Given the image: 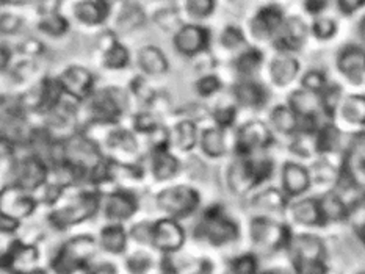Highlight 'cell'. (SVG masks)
<instances>
[{"label": "cell", "mask_w": 365, "mask_h": 274, "mask_svg": "<svg viewBox=\"0 0 365 274\" xmlns=\"http://www.w3.org/2000/svg\"><path fill=\"white\" fill-rule=\"evenodd\" d=\"M158 126H162L160 115L152 110L140 111L133 116V129L137 130L138 134L149 135L152 130H156Z\"/></svg>", "instance_id": "74e56055"}, {"label": "cell", "mask_w": 365, "mask_h": 274, "mask_svg": "<svg viewBox=\"0 0 365 274\" xmlns=\"http://www.w3.org/2000/svg\"><path fill=\"white\" fill-rule=\"evenodd\" d=\"M173 143L174 146L180 149L182 152H190L191 149L198 145V127L193 119H182L176 124L173 132Z\"/></svg>", "instance_id": "484cf974"}, {"label": "cell", "mask_w": 365, "mask_h": 274, "mask_svg": "<svg viewBox=\"0 0 365 274\" xmlns=\"http://www.w3.org/2000/svg\"><path fill=\"white\" fill-rule=\"evenodd\" d=\"M156 202L160 210L168 213L171 218L180 219L190 217L191 213L198 210L199 204H201V194L193 187L176 185L162 190L156 196Z\"/></svg>", "instance_id": "52a82bcc"}, {"label": "cell", "mask_w": 365, "mask_h": 274, "mask_svg": "<svg viewBox=\"0 0 365 274\" xmlns=\"http://www.w3.org/2000/svg\"><path fill=\"white\" fill-rule=\"evenodd\" d=\"M306 7L310 11V13H319L320 10H323L326 7V0H308V3H306Z\"/></svg>", "instance_id": "94428289"}, {"label": "cell", "mask_w": 365, "mask_h": 274, "mask_svg": "<svg viewBox=\"0 0 365 274\" xmlns=\"http://www.w3.org/2000/svg\"><path fill=\"white\" fill-rule=\"evenodd\" d=\"M104 66L107 69H124L129 62H131V53H129L127 47L122 46L121 43L115 41L107 51H104V57H102Z\"/></svg>", "instance_id": "d6a6232c"}, {"label": "cell", "mask_w": 365, "mask_h": 274, "mask_svg": "<svg viewBox=\"0 0 365 274\" xmlns=\"http://www.w3.org/2000/svg\"><path fill=\"white\" fill-rule=\"evenodd\" d=\"M339 69L342 71L346 77H357L364 73L365 69V53L356 47H348L339 57Z\"/></svg>", "instance_id": "1f68e13d"}, {"label": "cell", "mask_w": 365, "mask_h": 274, "mask_svg": "<svg viewBox=\"0 0 365 274\" xmlns=\"http://www.w3.org/2000/svg\"><path fill=\"white\" fill-rule=\"evenodd\" d=\"M99 245L110 254H121L127 246V232L120 223H111L99 234Z\"/></svg>", "instance_id": "7402d4cb"}, {"label": "cell", "mask_w": 365, "mask_h": 274, "mask_svg": "<svg viewBox=\"0 0 365 274\" xmlns=\"http://www.w3.org/2000/svg\"><path fill=\"white\" fill-rule=\"evenodd\" d=\"M105 217L113 223H122L131 219L138 210V199L133 192L127 188L116 190L105 199Z\"/></svg>", "instance_id": "9a60e30c"}, {"label": "cell", "mask_w": 365, "mask_h": 274, "mask_svg": "<svg viewBox=\"0 0 365 274\" xmlns=\"http://www.w3.org/2000/svg\"><path fill=\"white\" fill-rule=\"evenodd\" d=\"M299 69L297 60L287 55H279L273 60L272 63V79L276 85H288Z\"/></svg>", "instance_id": "4dcf8cb0"}, {"label": "cell", "mask_w": 365, "mask_h": 274, "mask_svg": "<svg viewBox=\"0 0 365 274\" xmlns=\"http://www.w3.org/2000/svg\"><path fill=\"white\" fill-rule=\"evenodd\" d=\"M152 234H154V223H138L131 229V237L141 245H152Z\"/></svg>", "instance_id": "c3c4849f"}, {"label": "cell", "mask_w": 365, "mask_h": 274, "mask_svg": "<svg viewBox=\"0 0 365 274\" xmlns=\"http://www.w3.org/2000/svg\"><path fill=\"white\" fill-rule=\"evenodd\" d=\"M63 152L64 162L79 170L86 181L94 166L105 158L97 141L80 132H74L66 140H63Z\"/></svg>", "instance_id": "5b68a950"}, {"label": "cell", "mask_w": 365, "mask_h": 274, "mask_svg": "<svg viewBox=\"0 0 365 274\" xmlns=\"http://www.w3.org/2000/svg\"><path fill=\"white\" fill-rule=\"evenodd\" d=\"M0 204H2V212L19 219L30 217L37 210V199L28 194V192H24L15 185L3 187Z\"/></svg>", "instance_id": "e0dca14e"}, {"label": "cell", "mask_w": 365, "mask_h": 274, "mask_svg": "<svg viewBox=\"0 0 365 274\" xmlns=\"http://www.w3.org/2000/svg\"><path fill=\"white\" fill-rule=\"evenodd\" d=\"M105 149L109 158L122 165L138 163V141L131 130L113 127L105 135Z\"/></svg>", "instance_id": "9c48e42d"}, {"label": "cell", "mask_w": 365, "mask_h": 274, "mask_svg": "<svg viewBox=\"0 0 365 274\" xmlns=\"http://www.w3.org/2000/svg\"><path fill=\"white\" fill-rule=\"evenodd\" d=\"M361 2L362 0H339V7L344 11V13L350 15L351 11H355L359 5H361Z\"/></svg>", "instance_id": "91938a15"}, {"label": "cell", "mask_w": 365, "mask_h": 274, "mask_svg": "<svg viewBox=\"0 0 365 274\" xmlns=\"http://www.w3.org/2000/svg\"><path fill=\"white\" fill-rule=\"evenodd\" d=\"M273 126L282 134H292L298 126L297 113L288 110L287 107H278L272 113Z\"/></svg>", "instance_id": "8d00e7d4"}, {"label": "cell", "mask_w": 365, "mask_h": 274, "mask_svg": "<svg viewBox=\"0 0 365 274\" xmlns=\"http://www.w3.org/2000/svg\"><path fill=\"white\" fill-rule=\"evenodd\" d=\"M8 49L7 47H3V51H2V68L5 69L8 66V63H10V58H11V53L8 55Z\"/></svg>", "instance_id": "be15d7a7"}, {"label": "cell", "mask_w": 365, "mask_h": 274, "mask_svg": "<svg viewBox=\"0 0 365 274\" xmlns=\"http://www.w3.org/2000/svg\"><path fill=\"white\" fill-rule=\"evenodd\" d=\"M126 107L127 100L121 89L104 88L88 99V116L96 126H113L124 115Z\"/></svg>", "instance_id": "277c9868"}, {"label": "cell", "mask_w": 365, "mask_h": 274, "mask_svg": "<svg viewBox=\"0 0 365 274\" xmlns=\"http://www.w3.org/2000/svg\"><path fill=\"white\" fill-rule=\"evenodd\" d=\"M11 176L13 182L10 185H15L24 192H37L38 188L44 187L49 182L50 168L46 160L38 156V154H30V156L24 157L19 162L11 165Z\"/></svg>", "instance_id": "ba28073f"}, {"label": "cell", "mask_w": 365, "mask_h": 274, "mask_svg": "<svg viewBox=\"0 0 365 274\" xmlns=\"http://www.w3.org/2000/svg\"><path fill=\"white\" fill-rule=\"evenodd\" d=\"M109 2H111V3H113V2H115V0H109Z\"/></svg>", "instance_id": "03108f58"}, {"label": "cell", "mask_w": 365, "mask_h": 274, "mask_svg": "<svg viewBox=\"0 0 365 274\" xmlns=\"http://www.w3.org/2000/svg\"><path fill=\"white\" fill-rule=\"evenodd\" d=\"M22 19L16 15L3 13L2 15V33L3 35H13L22 27Z\"/></svg>", "instance_id": "f5cc1de1"}, {"label": "cell", "mask_w": 365, "mask_h": 274, "mask_svg": "<svg viewBox=\"0 0 365 274\" xmlns=\"http://www.w3.org/2000/svg\"><path fill=\"white\" fill-rule=\"evenodd\" d=\"M57 80L64 93L80 100V102L91 98L94 75L86 68L69 66L68 69L63 71Z\"/></svg>", "instance_id": "4fadbf2b"}, {"label": "cell", "mask_w": 365, "mask_h": 274, "mask_svg": "<svg viewBox=\"0 0 365 274\" xmlns=\"http://www.w3.org/2000/svg\"><path fill=\"white\" fill-rule=\"evenodd\" d=\"M154 21L157 26L163 30V32L173 33V35L178 33L179 30L185 26L184 21H182L180 13L176 8L158 10L154 15Z\"/></svg>", "instance_id": "e575fe53"}, {"label": "cell", "mask_w": 365, "mask_h": 274, "mask_svg": "<svg viewBox=\"0 0 365 274\" xmlns=\"http://www.w3.org/2000/svg\"><path fill=\"white\" fill-rule=\"evenodd\" d=\"M144 10L137 3H124L116 17V26L122 33H131L144 26Z\"/></svg>", "instance_id": "4316f807"}, {"label": "cell", "mask_w": 365, "mask_h": 274, "mask_svg": "<svg viewBox=\"0 0 365 274\" xmlns=\"http://www.w3.org/2000/svg\"><path fill=\"white\" fill-rule=\"evenodd\" d=\"M201 149L210 158H220L226 154L225 129L212 127L205 129L201 135Z\"/></svg>", "instance_id": "83f0119b"}, {"label": "cell", "mask_w": 365, "mask_h": 274, "mask_svg": "<svg viewBox=\"0 0 365 274\" xmlns=\"http://www.w3.org/2000/svg\"><path fill=\"white\" fill-rule=\"evenodd\" d=\"M19 226H21L19 218L2 212V215H0V229H2L3 234H15V232L19 229Z\"/></svg>", "instance_id": "9f6ffc18"}, {"label": "cell", "mask_w": 365, "mask_h": 274, "mask_svg": "<svg viewBox=\"0 0 365 274\" xmlns=\"http://www.w3.org/2000/svg\"><path fill=\"white\" fill-rule=\"evenodd\" d=\"M214 119L218 124V127L227 129L234 126L235 119H237V109L234 105H220L214 110Z\"/></svg>", "instance_id": "bcb514c9"}, {"label": "cell", "mask_w": 365, "mask_h": 274, "mask_svg": "<svg viewBox=\"0 0 365 274\" xmlns=\"http://www.w3.org/2000/svg\"><path fill=\"white\" fill-rule=\"evenodd\" d=\"M273 143V136L267 126L259 121L246 122L238 129L235 140V152L238 157H250L256 149H265Z\"/></svg>", "instance_id": "7c38bea8"}, {"label": "cell", "mask_w": 365, "mask_h": 274, "mask_svg": "<svg viewBox=\"0 0 365 274\" xmlns=\"http://www.w3.org/2000/svg\"><path fill=\"white\" fill-rule=\"evenodd\" d=\"M257 270V262L252 254H245L240 257L234 259L231 264V271L240 274H252Z\"/></svg>", "instance_id": "f907efd6"}, {"label": "cell", "mask_w": 365, "mask_h": 274, "mask_svg": "<svg viewBox=\"0 0 365 274\" xmlns=\"http://www.w3.org/2000/svg\"><path fill=\"white\" fill-rule=\"evenodd\" d=\"M194 88H196V93L201 98H209L214 96L215 93H218L221 89V80L218 79L214 74H207L199 79L194 83Z\"/></svg>", "instance_id": "f6af8a7d"}, {"label": "cell", "mask_w": 365, "mask_h": 274, "mask_svg": "<svg viewBox=\"0 0 365 274\" xmlns=\"http://www.w3.org/2000/svg\"><path fill=\"white\" fill-rule=\"evenodd\" d=\"M99 206L101 193H97V190H88L74 194L68 202L60 204V207H55L47 217V221L57 230H66L93 218L97 213Z\"/></svg>", "instance_id": "6da1fadb"}, {"label": "cell", "mask_w": 365, "mask_h": 274, "mask_svg": "<svg viewBox=\"0 0 365 274\" xmlns=\"http://www.w3.org/2000/svg\"><path fill=\"white\" fill-rule=\"evenodd\" d=\"M21 49H24L26 53H30V55H37V53H41V51H43V46L35 39H27L26 43L22 44Z\"/></svg>", "instance_id": "680465c9"}, {"label": "cell", "mask_w": 365, "mask_h": 274, "mask_svg": "<svg viewBox=\"0 0 365 274\" xmlns=\"http://www.w3.org/2000/svg\"><path fill=\"white\" fill-rule=\"evenodd\" d=\"M151 265H152L151 255L143 251L135 253L127 259V268L131 273H144L149 270Z\"/></svg>", "instance_id": "816d5d0a"}, {"label": "cell", "mask_w": 365, "mask_h": 274, "mask_svg": "<svg viewBox=\"0 0 365 274\" xmlns=\"http://www.w3.org/2000/svg\"><path fill=\"white\" fill-rule=\"evenodd\" d=\"M320 208L325 219H340L345 217V206L335 194H326L320 202Z\"/></svg>", "instance_id": "ab89813d"}, {"label": "cell", "mask_w": 365, "mask_h": 274, "mask_svg": "<svg viewBox=\"0 0 365 274\" xmlns=\"http://www.w3.org/2000/svg\"><path fill=\"white\" fill-rule=\"evenodd\" d=\"M250 234L256 246L276 251L290 245V230L286 226L276 224L272 219L254 218L251 221Z\"/></svg>", "instance_id": "30bf717a"}, {"label": "cell", "mask_w": 365, "mask_h": 274, "mask_svg": "<svg viewBox=\"0 0 365 274\" xmlns=\"http://www.w3.org/2000/svg\"><path fill=\"white\" fill-rule=\"evenodd\" d=\"M131 91L133 98L138 100V104L151 109L152 100H154L157 93L148 85V82H146L143 77H135L131 83Z\"/></svg>", "instance_id": "f35d334b"}, {"label": "cell", "mask_w": 365, "mask_h": 274, "mask_svg": "<svg viewBox=\"0 0 365 274\" xmlns=\"http://www.w3.org/2000/svg\"><path fill=\"white\" fill-rule=\"evenodd\" d=\"M273 171L270 160H250L238 157L227 171V185L235 194H243L259 183L267 181Z\"/></svg>", "instance_id": "8992f818"}, {"label": "cell", "mask_w": 365, "mask_h": 274, "mask_svg": "<svg viewBox=\"0 0 365 274\" xmlns=\"http://www.w3.org/2000/svg\"><path fill=\"white\" fill-rule=\"evenodd\" d=\"M342 111L351 122H365V99L357 96L346 99Z\"/></svg>", "instance_id": "b9f144b4"}, {"label": "cell", "mask_w": 365, "mask_h": 274, "mask_svg": "<svg viewBox=\"0 0 365 274\" xmlns=\"http://www.w3.org/2000/svg\"><path fill=\"white\" fill-rule=\"evenodd\" d=\"M35 64L32 62H21L17 63L13 69V75L17 80H26L33 74Z\"/></svg>", "instance_id": "6f0895ef"}, {"label": "cell", "mask_w": 365, "mask_h": 274, "mask_svg": "<svg viewBox=\"0 0 365 274\" xmlns=\"http://www.w3.org/2000/svg\"><path fill=\"white\" fill-rule=\"evenodd\" d=\"M216 0H187L185 10L194 19H204L215 11Z\"/></svg>", "instance_id": "7bdbcfd3"}, {"label": "cell", "mask_w": 365, "mask_h": 274, "mask_svg": "<svg viewBox=\"0 0 365 274\" xmlns=\"http://www.w3.org/2000/svg\"><path fill=\"white\" fill-rule=\"evenodd\" d=\"M293 217L298 223L308 224V226H320L325 223V217H323L321 208L319 202L314 199H304L297 202L292 208Z\"/></svg>", "instance_id": "f546056e"}, {"label": "cell", "mask_w": 365, "mask_h": 274, "mask_svg": "<svg viewBox=\"0 0 365 274\" xmlns=\"http://www.w3.org/2000/svg\"><path fill=\"white\" fill-rule=\"evenodd\" d=\"M38 249L37 246L26 245L19 240L13 241V245L8 248V251L2 254V266L3 271L11 273H26L32 271V266L38 262Z\"/></svg>", "instance_id": "2e32d148"}, {"label": "cell", "mask_w": 365, "mask_h": 274, "mask_svg": "<svg viewBox=\"0 0 365 274\" xmlns=\"http://www.w3.org/2000/svg\"><path fill=\"white\" fill-rule=\"evenodd\" d=\"M304 38H306L304 24L297 19V17H292V19H288L284 24V30H282L276 46L282 51H297L304 43Z\"/></svg>", "instance_id": "cb8c5ba5"}, {"label": "cell", "mask_w": 365, "mask_h": 274, "mask_svg": "<svg viewBox=\"0 0 365 274\" xmlns=\"http://www.w3.org/2000/svg\"><path fill=\"white\" fill-rule=\"evenodd\" d=\"M97 251V243L91 235H77L63 243L52 259V268L57 273L90 271V260Z\"/></svg>", "instance_id": "3957f363"}, {"label": "cell", "mask_w": 365, "mask_h": 274, "mask_svg": "<svg viewBox=\"0 0 365 274\" xmlns=\"http://www.w3.org/2000/svg\"><path fill=\"white\" fill-rule=\"evenodd\" d=\"M337 143H339L337 129L328 126L321 130L319 138H317V149H319L320 152L333 151V149L337 146Z\"/></svg>", "instance_id": "7dc6e473"}, {"label": "cell", "mask_w": 365, "mask_h": 274, "mask_svg": "<svg viewBox=\"0 0 365 274\" xmlns=\"http://www.w3.org/2000/svg\"><path fill=\"white\" fill-rule=\"evenodd\" d=\"M210 46V32L205 27L187 24L174 35L176 51L185 57H194L207 51Z\"/></svg>", "instance_id": "5bb4252c"}, {"label": "cell", "mask_w": 365, "mask_h": 274, "mask_svg": "<svg viewBox=\"0 0 365 274\" xmlns=\"http://www.w3.org/2000/svg\"><path fill=\"white\" fill-rule=\"evenodd\" d=\"M282 13L278 7H265L251 22V32L257 39H267L279 28Z\"/></svg>", "instance_id": "d6986e66"}, {"label": "cell", "mask_w": 365, "mask_h": 274, "mask_svg": "<svg viewBox=\"0 0 365 274\" xmlns=\"http://www.w3.org/2000/svg\"><path fill=\"white\" fill-rule=\"evenodd\" d=\"M90 271H94V273H116V268L109 264V262H101V264H97L96 268H91Z\"/></svg>", "instance_id": "6125c7cd"}, {"label": "cell", "mask_w": 365, "mask_h": 274, "mask_svg": "<svg viewBox=\"0 0 365 274\" xmlns=\"http://www.w3.org/2000/svg\"><path fill=\"white\" fill-rule=\"evenodd\" d=\"M148 141H149L151 152L167 151V149H169V145L173 143V136L167 127L158 126L148 135Z\"/></svg>", "instance_id": "ee69618b"}, {"label": "cell", "mask_w": 365, "mask_h": 274, "mask_svg": "<svg viewBox=\"0 0 365 274\" xmlns=\"http://www.w3.org/2000/svg\"><path fill=\"white\" fill-rule=\"evenodd\" d=\"M303 86L309 91H320L321 88H325V77L320 73H309L303 79Z\"/></svg>", "instance_id": "11a10c76"}, {"label": "cell", "mask_w": 365, "mask_h": 274, "mask_svg": "<svg viewBox=\"0 0 365 274\" xmlns=\"http://www.w3.org/2000/svg\"><path fill=\"white\" fill-rule=\"evenodd\" d=\"M185 230L176 218H162L154 223L152 246L163 254H173L184 246Z\"/></svg>", "instance_id": "8fae6325"}, {"label": "cell", "mask_w": 365, "mask_h": 274, "mask_svg": "<svg viewBox=\"0 0 365 274\" xmlns=\"http://www.w3.org/2000/svg\"><path fill=\"white\" fill-rule=\"evenodd\" d=\"M151 154V171L152 176L156 177V181H168V179L176 177L180 170V163L178 157L169 152V149Z\"/></svg>", "instance_id": "44dd1931"}, {"label": "cell", "mask_w": 365, "mask_h": 274, "mask_svg": "<svg viewBox=\"0 0 365 274\" xmlns=\"http://www.w3.org/2000/svg\"><path fill=\"white\" fill-rule=\"evenodd\" d=\"M28 2H32V0H3V3H16V5H22Z\"/></svg>", "instance_id": "e7e4bbea"}, {"label": "cell", "mask_w": 365, "mask_h": 274, "mask_svg": "<svg viewBox=\"0 0 365 274\" xmlns=\"http://www.w3.org/2000/svg\"><path fill=\"white\" fill-rule=\"evenodd\" d=\"M290 105L297 115L303 118H314L323 107L321 100L315 96L314 91H297L292 94Z\"/></svg>", "instance_id": "f1b7e54d"}, {"label": "cell", "mask_w": 365, "mask_h": 274, "mask_svg": "<svg viewBox=\"0 0 365 274\" xmlns=\"http://www.w3.org/2000/svg\"><path fill=\"white\" fill-rule=\"evenodd\" d=\"M241 44H245V37L241 30L234 26L226 27L225 32L221 33V46L226 49H238Z\"/></svg>", "instance_id": "681fc988"}, {"label": "cell", "mask_w": 365, "mask_h": 274, "mask_svg": "<svg viewBox=\"0 0 365 274\" xmlns=\"http://www.w3.org/2000/svg\"><path fill=\"white\" fill-rule=\"evenodd\" d=\"M335 32V24L331 19H319L314 24V33L319 38H329Z\"/></svg>", "instance_id": "db71d44e"}, {"label": "cell", "mask_w": 365, "mask_h": 274, "mask_svg": "<svg viewBox=\"0 0 365 274\" xmlns=\"http://www.w3.org/2000/svg\"><path fill=\"white\" fill-rule=\"evenodd\" d=\"M238 224L225 213V207L215 204L204 212V217L194 229L196 240L207 241L212 246H225L237 240Z\"/></svg>", "instance_id": "7a4b0ae2"}, {"label": "cell", "mask_w": 365, "mask_h": 274, "mask_svg": "<svg viewBox=\"0 0 365 274\" xmlns=\"http://www.w3.org/2000/svg\"><path fill=\"white\" fill-rule=\"evenodd\" d=\"M38 28L43 33L49 35V37L58 38V37H63V35L68 32L69 24L60 13H57V11H50V13H44L43 17H41Z\"/></svg>", "instance_id": "836d02e7"}, {"label": "cell", "mask_w": 365, "mask_h": 274, "mask_svg": "<svg viewBox=\"0 0 365 274\" xmlns=\"http://www.w3.org/2000/svg\"><path fill=\"white\" fill-rule=\"evenodd\" d=\"M110 8L109 0H80L74 5V16L85 26H99L109 17Z\"/></svg>", "instance_id": "ac0fdd59"}, {"label": "cell", "mask_w": 365, "mask_h": 274, "mask_svg": "<svg viewBox=\"0 0 365 274\" xmlns=\"http://www.w3.org/2000/svg\"><path fill=\"white\" fill-rule=\"evenodd\" d=\"M234 94L237 102L250 109H259L265 104L267 94H265L263 86L257 85L254 82H240L234 86Z\"/></svg>", "instance_id": "d4e9b609"}, {"label": "cell", "mask_w": 365, "mask_h": 274, "mask_svg": "<svg viewBox=\"0 0 365 274\" xmlns=\"http://www.w3.org/2000/svg\"><path fill=\"white\" fill-rule=\"evenodd\" d=\"M284 204L286 202L284 198H282V194L273 188L261 193L254 199V202H252V206L257 208H263V210H281Z\"/></svg>", "instance_id": "60d3db41"}, {"label": "cell", "mask_w": 365, "mask_h": 274, "mask_svg": "<svg viewBox=\"0 0 365 274\" xmlns=\"http://www.w3.org/2000/svg\"><path fill=\"white\" fill-rule=\"evenodd\" d=\"M262 52L257 49H250L240 53L238 58L235 60V69L241 75H251L261 68L262 64Z\"/></svg>", "instance_id": "d590c367"}, {"label": "cell", "mask_w": 365, "mask_h": 274, "mask_svg": "<svg viewBox=\"0 0 365 274\" xmlns=\"http://www.w3.org/2000/svg\"><path fill=\"white\" fill-rule=\"evenodd\" d=\"M282 183L288 194L297 196L306 192L310 183L308 171L297 163H287L282 170Z\"/></svg>", "instance_id": "603a6c76"}, {"label": "cell", "mask_w": 365, "mask_h": 274, "mask_svg": "<svg viewBox=\"0 0 365 274\" xmlns=\"http://www.w3.org/2000/svg\"><path fill=\"white\" fill-rule=\"evenodd\" d=\"M138 66L148 75H162L168 71V60L158 47L144 46L138 52Z\"/></svg>", "instance_id": "ffe728a7"}]
</instances>
